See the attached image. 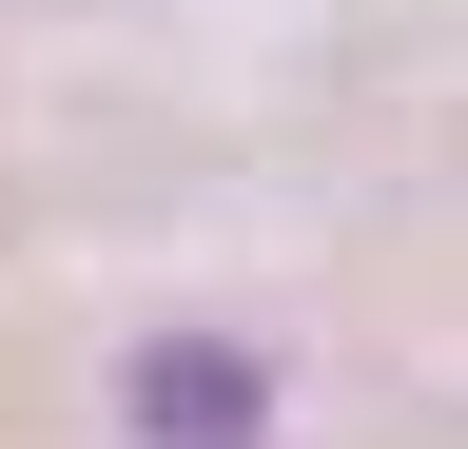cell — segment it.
<instances>
[{
    "instance_id": "6da1fadb",
    "label": "cell",
    "mask_w": 468,
    "mask_h": 449,
    "mask_svg": "<svg viewBox=\"0 0 468 449\" xmlns=\"http://www.w3.org/2000/svg\"><path fill=\"white\" fill-rule=\"evenodd\" d=\"M273 430V371L234 332H156L137 352V449H254Z\"/></svg>"
}]
</instances>
